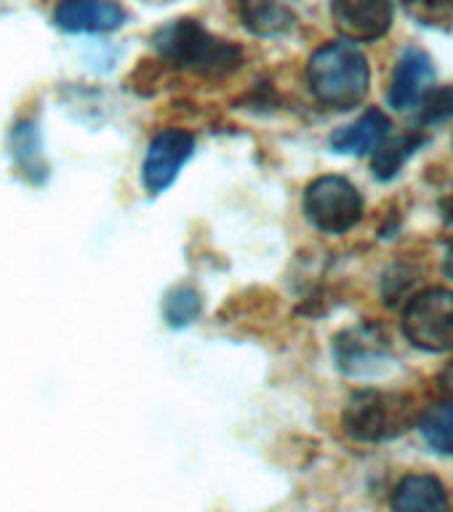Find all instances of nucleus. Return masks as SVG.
<instances>
[{
	"instance_id": "f257e3e1",
	"label": "nucleus",
	"mask_w": 453,
	"mask_h": 512,
	"mask_svg": "<svg viewBox=\"0 0 453 512\" xmlns=\"http://www.w3.org/2000/svg\"><path fill=\"white\" fill-rule=\"evenodd\" d=\"M307 80L318 102L334 110H350L366 99L371 70L363 51L352 43H328L312 54Z\"/></svg>"
},
{
	"instance_id": "f03ea898",
	"label": "nucleus",
	"mask_w": 453,
	"mask_h": 512,
	"mask_svg": "<svg viewBox=\"0 0 453 512\" xmlns=\"http://www.w3.org/2000/svg\"><path fill=\"white\" fill-rule=\"evenodd\" d=\"M155 48L179 67L200 75H224L240 64V48L227 40L211 38L198 22L179 19L155 35Z\"/></svg>"
},
{
	"instance_id": "7ed1b4c3",
	"label": "nucleus",
	"mask_w": 453,
	"mask_h": 512,
	"mask_svg": "<svg viewBox=\"0 0 453 512\" xmlns=\"http://www.w3.org/2000/svg\"><path fill=\"white\" fill-rule=\"evenodd\" d=\"M414 422V406L406 395L366 390L358 392L344 411V427L355 440L379 443L406 432Z\"/></svg>"
},
{
	"instance_id": "20e7f679",
	"label": "nucleus",
	"mask_w": 453,
	"mask_h": 512,
	"mask_svg": "<svg viewBox=\"0 0 453 512\" xmlns=\"http://www.w3.org/2000/svg\"><path fill=\"white\" fill-rule=\"evenodd\" d=\"M304 214L318 230L339 235L360 222L363 198L342 176H320L304 192Z\"/></svg>"
},
{
	"instance_id": "39448f33",
	"label": "nucleus",
	"mask_w": 453,
	"mask_h": 512,
	"mask_svg": "<svg viewBox=\"0 0 453 512\" xmlns=\"http://www.w3.org/2000/svg\"><path fill=\"white\" fill-rule=\"evenodd\" d=\"M403 331L422 350H453V291L430 288L416 294L403 312Z\"/></svg>"
},
{
	"instance_id": "423d86ee",
	"label": "nucleus",
	"mask_w": 453,
	"mask_h": 512,
	"mask_svg": "<svg viewBox=\"0 0 453 512\" xmlns=\"http://www.w3.org/2000/svg\"><path fill=\"white\" fill-rule=\"evenodd\" d=\"M336 30L355 43H371L387 35L395 19V0H334Z\"/></svg>"
},
{
	"instance_id": "0eeeda50",
	"label": "nucleus",
	"mask_w": 453,
	"mask_h": 512,
	"mask_svg": "<svg viewBox=\"0 0 453 512\" xmlns=\"http://www.w3.org/2000/svg\"><path fill=\"white\" fill-rule=\"evenodd\" d=\"M339 368L352 376L376 374L390 360V339L379 326H358L336 339Z\"/></svg>"
},
{
	"instance_id": "6e6552de",
	"label": "nucleus",
	"mask_w": 453,
	"mask_h": 512,
	"mask_svg": "<svg viewBox=\"0 0 453 512\" xmlns=\"http://www.w3.org/2000/svg\"><path fill=\"white\" fill-rule=\"evenodd\" d=\"M195 150V139L187 131H163L144 158V187L150 192H163L174 182L179 168L190 160Z\"/></svg>"
},
{
	"instance_id": "1a4fd4ad",
	"label": "nucleus",
	"mask_w": 453,
	"mask_h": 512,
	"mask_svg": "<svg viewBox=\"0 0 453 512\" xmlns=\"http://www.w3.org/2000/svg\"><path fill=\"white\" fill-rule=\"evenodd\" d=\"M432 86H435V67L430 56L419 48H406L392 72L387 99L395 110H414L430 96Z\"/></svg>"
},
{
	"instance_id": "9d476101",
	"label": "nucleus",
	"mask_w": 453,
	"mask_h": 512,
	"mask_svg": "<svg viewBox=\"0 0 453 512\" xmlns=\"http://www.w3.org/2000/svg\"><path fill=\"white\" fill-rule=\"evenodd\" d=\"M54 22L67 32H110L126 22V11L110 0H62Z\"/></svg>"
},
{
	"instance_id": "9b49d317",
	"label": "nucleus",
	"mask_w": 453,
	"mask_h": 512,
	"mask_svg": "<svg viewBox=\"0 0 453 512\" xmlns=\"http://www.w3.org/2000/svg\"><path fill=\"white\" fill-rule=\"evenodd\" d=\"M392 512H448L446 488L432 475H408L392 494Z\"/></svg>"
},
{
	"instance_id": "f8f14e48",
	"label": "nucleus",
	"mask_w": 453,
	"mask_h": 512,
	"mask_svg": "<svg viewBox=\"0 0 453 512\" xmlns=\"http://www.w3.org/2000/svg\"><path fill=\"white\" fill-rule=\"evenodd\" d=\"M390 128V118L382 110H368L352 126L336 131L331 136V147L339 152H352V155H366V152L376 150L382 142H387Z\"/></svg>"
},
{
	"instance_id": "ddd939ff",
	"label": "nucleus",
	"mask_w": 453,
	"mask_h": 512,
	"mask_svg": "<svg viewBox=\"0 0 453 512\" xmlns=\"http://www.w3.org/2000/svg\"><path fill=\"white\" fill-rule=\"evenodd\" d=\"M240 19L254 35H280L296 22L283 0H240Z\"/></svg>"
},
{
	"instance_id": "4468645a",
	"label": "nucleus",
	"mask_w": 453,
	"mask_h": 512,
	"mask_svg": "<svg viewBox=\"0 0 453 512\" xmlns=\"http://www.w3.org/2000/svg\"><path fill=\"white\" fill-rule=\"evenodd\" d=\"M424 440L440 454H453V398L440 400L419 416Z\"/></svg>"
},
{
	"instance_id": "2eb2a0df",
	"label": "nucleus",
	"mask_w": 453,
	"mask_h": 512,
	"mask_svg": "<svg viewBox=\"0 0 453 512\" xmlns=\"http://www.w3.org/2000/svg\"><path fill=\"white\" fill-rule=\"evenodd\" d=\"M422 136L408 134L400 136V139H392V142H382L376 147V158H374V174L382 176V179H390L400 171V166L406 163V158L414 150L422 147Z\"/></svg>"
},
{
	"instance_id": "dca6fc26",
	"label": "nucleus",
	"mask_w": 453,
	"mask_h": 512,
	"mask_svg": "<svg viewBox=\"0 0 453 512\" xmlns=\"http://www.w3.org/2000/svg\"><path fill=\"white\" fill-rule=\"evenodd\" d=\"M163 312H166V320L171 326H187L190 320L198 318L200 296L187 286L176 288V291L168 294L166 304H163Z\"/></svg>"
},
{
	"instance_id": "f3484780",
	"label": "nucleus",
	"mask_w": 453,
	"mask_h": 512,
	"mask_svg": "<svg viewBox=\"0 0 453 512\" xmlns=\"http://www.w3.org/2000/svg\"><path fill=\"white\" fill-rule=\"evenodd\" d=\"M403 6L422 24H443L453 14V0H403Z\"/></svg>"
},
{
	"instance_id": "a211bd4d",
	"label": "nucleus",
	"mask_w": 453,
	"mask_h": 512,
	"mask_svg": "<svg viewBox=\"0 0 453 512\" xmlns=\"http://www.w3.org/2000/svg\"><path fill=\"white\" fill-rule=\"evenodd\" d=\"M422 123H438L453 115V86L440 88V91H430V96L422 104Z\"/></svg>"
},
{
	"instance_id": "6ab92c4d",
	"label": "nucleus",
	"mask_w": 453,
	"mask_h": 512,
	"mask_svg": "<svg viewBox=\"0 0 453 512\" xmlns=\"http://www.w3.org/2000/svg\"><path fill=\"white\" fill-rule=\"evenodd\" d=\"M446 222H448V235H451V259H453V208L446 214Z\"/></svg>"
}]
</instances>
